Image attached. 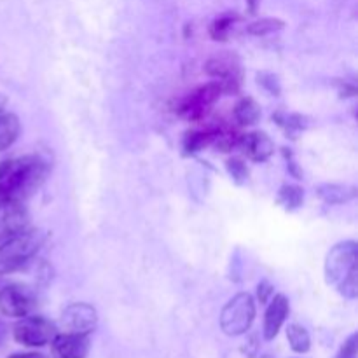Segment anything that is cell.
<instances>
[{
  "mask_svg": "<svg viewBox=\"0 0 358 358\" xmlns=\"http://www.w3.org/2000/svg\"><path fill=\"white\" fill-rule=\"evenodd\" d=\"M205 70L208 76L220 79L219 83L222 84L224 91L229 90L233 84H238V79H240V63L234 56L226 55V52L210 58L206 62Z\"/></svg>",
  "mask_w": 358,
  "mask_h": 358,
  "instance_id": "10",
  "label": "cell"
},
{
  "mask_svg": "<svg viewBox=\"0 0 358 358\" xmlns=\"http://www.w3.org/2000/svg\"><path fill=\"white\" fill-rule=\"evenodd\" d=\"M213 140H215V133H191L185 138V150H189V152H198L203 147L212 143Z\"/></svg>",
  "mask_w": 358,
  "mask_h": 358,
  "instance_id": "20",
  "label": "cell"
},
{
  "mask_svg": "<svg viewBox=\"0 0 358 358\" xmlns=\"http://www.w3.org/2000/svg\"><path fill=\"white\" fill-rule=\"evenodd\" d=\"M9 358H44L41 353H14Z\"/></svg>",
  "mask_w": 358,
  "mask_h": 358,
  "instance_id": "26",
  "label": "cell"
},
{
  "mask_svg": "<svg viewBox=\"0 0 358 358\" xmlns=\"http://www.w3.org/2000/svg\"><path fill=\"white\" fill-rule=\"evenodd\" d=\"M14 339L24 346H44L56 336V329L51 322L42 317H23L14 325Z\"/></svg>",
  "mask_w": 358,
  "mask_h": 358,
  "instance_id": "5",
  "label": "cell"
},
{
  "mask_svg": "<svg viewBox=\"0 0 358 358\" xmlns=\"http://www.w3.org/2000/svg\"><path fill=\"white\" fill-rule=\"evenodd\" d=\"M34 308V296L23 285H6L0 289V313L9 318H23Z\"/></svg>",
  "mask_w": 358,
  "mask_h": 358,
  "instance_id": "6",
  "label": "cell"
},
{
  "mask_svg": "<svg viewBox=\"0 0 358 358\" xmlns=\"http://www.w3.org/2000/svg\"><path fill=\"white\" fill-rule=\"evenodd\" d=\"M6 338H7V327H6V324H3V322L0 320V346L3 345Z\"/></svg>",
  "mask_w": 358,
  "mask_h": 358,
  "instance_id": "27",
  "label": "cell"
},
{
  "mask_svg": "<svg viewBox=\"0 0 358 358\" xmlns=\"http://www.w3.org/2000/svg\"><path fill=\"white\" fill-rule=\"evenodd\" d=\"M227 170H229L231 177L234 178L236 184H245L248 180V168L247 164L243 163L238 157H233V159L227 161Z\"/></svg>",
  "mask_w": 358,
  "mask_h": 358,
  "instance_id": "23",
  "label": "cell"
},
{
  "mask_svg": "<svg viewBox=\"0 0 358 358\" xmlns=\"http://www.w3.org/2000/svg\"><path fill=\"white\" fill-rule=\"evenodd\" d=\"M48 175V164L37 156L0 163V203L21 201L34 194Z\"/></svg>",
  "mask_w": 358,
  "mask_h": 358,
  "instance_id": "1",
  "label": "cell"
},
{
  "mask_svg": "<svg viewBox=\"0 0 358 358\" xmlns=\"http://www.w3.org/2000/svg\"><path fill=\"white\" fill-rule=\"evenodd\" d=\"M338 290L341 296L348 297V299H355L358 296V269H353V271L339 283Z\"/></svg>",
  "mask_w": 358,
  "mask_h": 358,
  "instance_id": "22",
  "label": "cell"
},
{
  "mask_svg": "<svg viewBox=\"0 0 358 358\" xmlns=\"http://www.w3.org/2000/svg\"><path fill=\"white\" fill-rule=\"evenodd\" d=\"M355 194L357 189L348 187V185L327 184L318 187V196H320L325 203H331V205H339V203L350 201V199L355 198Z\"/></svg>",
  "mask_w": 358,
  "mask_h": 358,
  "instance_id": "14",
  "label": "cell"
},
{
  "mask_svg": "<svg viewBox=\"0 0 358 358\" xmlns=\"http://www.w3.org/2000/svg\"><path fill=\"white\" fill-rule=\"evenodd\" d=\"M52 352L58 358H86L90 353L87 334H59L52 338Z\"/></svg>",
  "mask_w": 358,
  "mask_h": 358,
  "instance_id": "11",
  "label": "cell"
},
{
  "mask_svg": "<svg viewBox=\"0 0 358 358\" xmlns=\"http://www.w3.org/2000/svg\"><path fill=\"white\" fill-rule=\"evenodd\" d=\"M234 23V16H222L219 20H215L210 27V34L215 41H226L227 35H229L231 27Z\"/></svg>",
  "mask_w": 358,
  "mask_h": 358,
  "instance_id": "21",
  "label": "cell"
},
{
  "mask_svg": "<svg viewBox=\"0 0 358 358\" xmlns=\"http://www.w3.org/2000/svg\"><path fill=\"white\" fill-rule=\"evenodd\" d=\"M255 318L254 297L247 292L234 296L220 313V327L227 336H241L252 327Z\"/></svg>",
  "mask_w": 358,
  "mask_h": 358,
  "instance_id": "3",
  "label": "cell"
},
{
  "mask_svg": "<svg viewBox=\"0 0 358 358\" xmlns=\"http://www.w3.org/2000/svg\"><path fill=\"white\" fill-rule=\"evenodd\" d=\"M44 243V234L41 231H23L20 234L7 238L0 245V275H10L20 271L30 262Z\"/></svg>",
  "mask_w": 358,
  "mask_h": 358,
  "instance_id": "2",
  "label": "cell"
},
{
  "mask_svg": "<svg viewBox=\"0 0 358 358\" xmlns=\"http://www.w3.org/2000/svg\"><path fill=\"white\" fill-rule=\"evenodd\" d=\"M20 135V121L14 114L0 112V150H6Z\"/></svg>",
  "mask_w": 358,
  "mask_h": 358,
  "instance_id": "15",
  "label": "cell"
},
{
  "mask_svg": "<svg viewBox=\"0 0 358 358\" xmlns=\"http://www.w3.org/2000/svg\"><path fill=\"white\" fill-rule=\"evenodd\" d=\"M96 310L86 303L70 304L62 315V325L66 332H73V334H90L96 327Z\"/></svg>",
  "mask_w": 358,
  "mask_h": 358,
  "instance_id": "7",
  "label": "cell"
},
{
  "mask_svg": "<svg viewBox=\"0 0 358 358\" xmlns=\"http://www.w3.org/2000/svg\"><path fill=\"white\" fill-rule=\"evenodd\" d=\"M287 338H289V343L290 346H292L294 352L306 353L308 350H310L311 346L310 334H308L306 329L301 327V325L297 324L289 325V329H287Z\"/></svg>",
  "mask_w": 358,
  "mask_h": 358,
  "instance_id": "17",
  "label": "cell"
},
{
  "mask_svg": "<svg viewBox=\"0 0 358 358\" xmlns=\"http://www.w3.org/2000/svg\"><path fill=\"white\" fill-rule=\"evenodd\" d=\"M358 245L355 241H341L334 245L325 259V280L338 287L353 269H357Z\"/></svg>",
  "mask_w": 358,
  "mask_h": 358,
  "instance_id": "4",
  "label": "cell"
},
{
  "mask_svg": "<svg viewBox=\"0 0 358 358\" xmlns=\"http://www.w3.org/2000/svg\"><path fill=\"white\" fill-rule=\"evenodd\" d=\"M240 145L243 152L252 161H257V163L269 159L273 150H275L271 138L264 131H252L248 135H243L240 138Z\"/></svg>",
  "mask_w": 358,
  "mask_h": 358,
  "instance_id": "13",
  "label": "cell"
},
{
  "mask_svg": "<svg viewBox=\"0 0 358 358\" xmlns=\"http://www.w3.org/2000/svg\"><path fill=\"white\" fill-rule=\"evenodd\" d=\"M287 315H289V299L283 294L273 296L264 317V338L268 341H271V339L278 336L280 329L285 324Z\"/></svg>",
  "mask_w": 358,
  "mask_h": 358,
  "instance_id": "12",
  "label": "cell"
},
{
  "mask_svg": "<svg viewBox=\"0 0 358 358\" xmlns=\"http://www.w3.org/2000/svg\"><path fill=\"white\" fill-rule=\"evenodd\" d=\"M304 199V191L297 185H283L280 189L278 194V201L285 206L287 210H296L303 205Z\"/></svg>",
  "mask_w": 358,
  "mask_h": 358,
  "instance_id": "18",
  "label": "cell"
},
{
  "mask_svg": "<svg viewBox=\"0 0 358 358\" xmlns=\"http://www.w3.org/2000/svg\"><path fill=\"white\" fill-rule=\"evenodd\" d=\"M259 301H261L262 304H266L268 303V299L269 297L273 296V287L269 285L268 282H262L261 285H259Z\"/></svg>",
  "mask_w": 358,
  "mask_h": 358,
  "instance_id": "25",
  "label": "cell"
},
{
  "mask_svg": "<svg viewBox=\"0 0 358 358\" xmlns=\"http://www.w3.org/2000/svg\"><path fill=\"white\" fill-rule=\"evenodd\" d=\"M262 358H271V357H269V355H266V357H262Z\"/></svg>",
  "mask_w": 358,
  "mask_h": 358,
  "instance_id": "28",
  "label": "cell"
},
{
  "mask_svg": "<svg viewBox=\"0 0 358 358\" xmlns=\"http://www.w3.org/2000/svg\"><path fill=\"white\" fill-rule=\"evenodd\" d=\"M28 212L21 201L0 203V241L27 231Z\"/></svg>",
  "mask_w": 358,
  "mask_h": 358,
  "instance_id": "8",
  "label": "cell"
},
{
  "mask_svg": "<svg viewBox=\"0 0 358 358\" xmlns=\"http://www.w3.org/2000/svg\"><path fill=\"white\" fill-rule=\"evenodd\" d=\"M357 339H358L357 334L350 336L348 341L343 345L341 352H339V355L336 358H357Z\"/></svg>",
  "mask_w": 358,
  "mask_h": 358,
  "instance_id": "24",
  "label": "cell"
},
{
  "mask_svg": "<svg viewBox=\"0 0 358 358\" xmlns=\"http://www.w3.org/2000/svg\"><path fill=\"white\" fill-rule=\"evenodd\" d=\"M283 27H285V23H283L282 20H276V17H264V20L254 21V23L248 27V34L261 37V35H268L273 34V31L282 30Z\"/></svg>",
  "mask_w": 358,
  "mask_h": 358,
  "instance_id": "19",
  "label": "cell"
},
{
  "mask_svg": "<svg viewBox=\"0 0 358 358\" xmlns=\"http://www.w3.org/2000/svg\"><path fill=\"white\" fill-rule=\"evenodd\" d=\"M234 117L240 124L252 126L261 117V107L254 98H243V100L238 101L236 108H234Z\"/></svg>",
  "mask_w": 358,
  "mask_h": 358,
  "instance_id": "16",
  "label": "cell"
},
{
  "mask_svg": "<svg viewBox=\"0 0 358 358\" xmlns=\"http://www.w3.org/2000/svg\"><path fill=\"white\" fill-rule=\"evenodd\" d=\"M222 91L224 90H222V84L220 83L206 84V86L199 87L198 91H194V93L189 94V96L182 101L178 112L189 119L199 117V115H203V112L206 110V107H210V105H212L213 101L220 96V93H222Z\"/></svg>",
  "mask_w": 358,
  "mask_h": 358,
  "instance_id": "9",
  "label": "cell"
},
{
  "mask_svg": "<svg viewBox=\"0 0 358 358\" xmlns=\"http://www.w3.org/2000/svg\"><path fill=\"white\" fill-rule=\"evenodd\" d=\"M0 289H2V287H0Z\"/></svg>",
  "mask_w": 358,
  "mask_h": 358,
  "instance_id": "29",
  "label": "cell"
}]
</instances>
